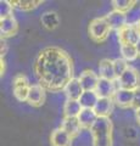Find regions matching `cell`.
I'll list each match as a JSON object with an SVG mask.
<instances>
[{
	"instance_id": "6da1fadb",
	"label": "cell",
	"mask_w": 140,
	"mask_h": 146,
	"mask_svg": "<svg viewBox=\"0 0 140 146\" xmlns=\"http://www.w3.org/2000/svg\"><path fill=\"white\" fill-rule=\"evenodd\" d=\"M34 73L45 90L57 93L64 90L66 84L73 78V65L65 50L57 46H48L35 58Z\"/></svg>"
},
{
	"instance_id": "7a4b0ae2",
	"label": "cell",
	"mask_w": 140,
	"mask_h": 146,
	"mask_svg": "<svg viewBox=\"0 0 140 146\" xmlns=\"http://www.w3.org/2000/svg\"><path fill=\"white\" fill-rule=\"evenodd\" d=\"M113 125L110 117H98L96 122L90 128L93 146H112Z\"/></svg>"
},
{
	"instance_id": "3957f363",
	"label": "cell",
	"mask_w": 140,
	"mask_h": 146,
	"mask_svg": "<svg viewBox=\"0 0 140 146\" xmlns=\"http://www.w3.org/2000/svg\"><path fill=\"white\" fill-rule=\"evenodd\" d=\"M111 33V28L108 26L105 16L104 17H98L90 22L89 25V35L94 42L96 43H102L108 38Z\"/></svg>"
},
{
	"instance_id": "277c9868",
	"label": "cell",
	"mask_w": 140,
	"mask_h": 146,
	"mask_svg": "<svg viewBox=\"0 0 140 146\" xmlns=\"http://www.w3.org/2000/svg\"><path fill=\"white\" fill-rule=\"evenodd\" d=\"M31 89V84L28 78L22 74V73H19L13 77L12 79V93L13 96L16 98L17 101L20 102H27V98H28V93Z\"/></svg>"
},
{
	"instance_id": "5b68a950",
	"label": "cell",
	"mask_w": 140,
	"mask_h": 146,
	"mask_svg": "<svg viewBox=\"0 0 140 146\" xmlns=\"http://www.w3.org/2000/svg\"><path fill=\"white\" fill-rule=\"evenodd\" d=\"M140 77H139V72L135 70L134 67L129 66V68L122 74L119 78L116 79V84L118 89H125V90H135L140 86L139 84Z\"/></svg>"
},
{
	"instance_id": "8992f818",
	"label": "cell",
	"mask_w": 140,
	"mask_h": 146,
	"mask_svg": "<svg viewBox=\"0 0 140 146\" xmlns=\"http://www.w3.org/2000/svg\"><path fill=\"white\" fill-rule=\"evenodd\" d=\"M119 45H137L140 39V29L138 26H129L123 27L119 32H117Z\"/></svg>"
},
{
	"instance_id": "52a82bcc",
	"label": "cell",
	"mask_w": 140,
	"mask_h": 146,
	"mask_svg": "<svg viewBox=\"0 0 140 146\" xmlns=\"http://www.w3.org/2000/svg\"><path fill=\"white\" fill-rule=\"evenodd\" d=\"M105 18H106L108 26H110L111 31L119 32L123 27L127 26V15L124 12L112 10L105 16Z\"/></svg>"
},
{
	"instance_id": "ba28073f",
	"label": "cell",
	"mask_w": 140,
	"mask_h": 146,
	"mask_svg": "<svg viewBox=\"0 0 140 146\" xmlns=\"http://www.w3.org/2000/svg\"><path fill=\"white\" fill-rule=\"evenodd\" d=\"M78 79L80 82V84H82L84 91H95L100 77L92 70H85L80 73Z\"/></svg>"
},
{
	"instance_id": "9c48e42d",
	"label": "cell",
	"mask_w": 140,
	"mask_h": 146,
	"mask_svg": "<svg viewBox=\"0 0 140 146\" xmlns=\"http://www.w3.org/2000/svg\"><path fill=\"white\" fill-rule=\"evenodd\" d=\"M45 101V89L39 83L32 84L28 93V98H27V102L33 107L42 106Z\"/></svg>"
},
{
	"instance_id": "30bf717a",
	"label": "cell",
	"mask_w": 140,
	"mask_h": 146,
	"mask_svg": "<svg viewBox=\"0 0 140 146\" xmlns=\"http://www.w3.org/2000/svg\"><path fill=\"white\" fill-rule=\"evenodd\" d=\"M65 93L66 100H79L84 93V89L78 78H72L62 90Z\"/></svg>"
},
{
	"instance_id": "8fae6325",
	"label": "cell",
	"mask_w": 140,
	"mask_h": 146,
	"mask_svg": "<svg viewBox=\"0 0 140 146\" xmlns=\"http://www.w3.org/2000/svg\"><path fill=\"white\" fill-rule=\"evenodd\" d=\"M117 88L116 82L107 80V79H99V83L96 86V94L99 95V98H106V99H113V95L116 93Z\"/></svg>"
},
{
	"instance_id": "7c38bea8",
	"label": "cell",
	"mask_w": 140,
	"mask_h": 146,
	"mask_svg": "<svg viewBox=\"0 0 140 146\" xmlns=\"http://www.w3.org/2000/svg\"><path fill=\"white\" fill-rule=\"evenodd\" d=\"M19 29V23H17L16 18L13 16L0 18V33H1V38L6 39L7 36H12L17 33Z\"/></svg>"
},
{
	"instance_id": "4fadbf2b",
	"label": "cell",
	"mask_w": 140,
	"mask_h": 146,
	"mask_svg": "<svg viewBox=\"0 0 140 146\" xmlns=\"http://www.w3.org/2000/svg\"><path fill=\"white\" fill-rule=\"evenodd\" d=\"M134 99V91L133 90H125V89H117L113 95V102L122 108L132 107Z\"/></svg>"
},
{
	"instance_id": "5bb4252c",
	"label": "cell",
	"mask_w": 140,
	"mask_h": 146,
	"mask_svg": "<svg viewBox=\"0 0 140 146\" xmlns=\"http://www.w3.org/2000/svg\"><path fill=\"white\" fill-rule=\"evenodd\" d=\"M99 77L102 79L116 82L117 77L115 73V68H113V60L104 58V60L99 62Z\"/></svg>"
},
{
	"instance_id": "9a60e30c",
	"label": "cell",
	"mask_w": 140,
	"mask_h": 146,
	"mask_svg": "<svg viewBox=\"0 0 140 146\" xmlns=\"http://www.w3.org/2000/svg\"><path fill=\"white\" fill-rule=\"evenodd\" d=\"M72 140H73V138L67 134L62 128H57L50 135L51 146H71Z\"/></svg>"
},
{
	"instance_id": "2e32d148",
	"label": "cell",
	"mask_w": 140,
	"mask_h": 146,
	"mask_svg": "<svg viewBox=\"0 0 140 146\" xmlns=\"http://www.w3.org/2000/svg\"><path fill=\"white\" fill-rule=\"evenodd\" d=\"M60 128H62V129H64L68 135H71L72 138L78 136L80 130H82V127H80L78 118H73V117H64Z\"/></svg>"
},
{
	"instance_id": "e0dca14e",
	"label": "cell",
	"mask_w": 140,
	"mask_h": 146,
	"mask_svg": "<svg viewBox=\"0 0 140 146\" xmlns=\"http://www.w3.org/2000/svg\"><path fill=\"white\" fill-rule=\"evenodd\" d=\"M98 115L96 112L94 111V108H83L82 112L79 113V116L77 117L78 121L80 123V127L82 129H89L93 127V124L96 122L98 119Z\"/></svg>"
},
{
	"instance_id": "ac0fdd59",
	"label": "cell",
	"mask_w": 140,
	"mask_h": 146,
	"mask_svg": "<svg viewBox=\"0 0 140 146\" xmlns=\"http://www.w3.org/2000/svg\"><path fill=\"white\" fill-rule=\"evenodd\" d=\"M113 99H106L100 98L98 104L94 107V111L96 112L99 117H108L111 115L112 110H113Z\"/></svg>"
},
{
	"instance_id": "d6986e66",
	"label": "cell",
	"mask_w": 140,
	"mask_h": 146,
	"mask_svg": "<svg viewBox=\"0 0 140 146\" xmlns=\"http://www.w3.org/2000/svg\"><path fill=\"white\" fill-rule=\"evenodd\" d=\"M40 21H42V25L44 28H46L49 31H52L58 27L60 25V17L56 12L54 11H46L44 12L42 17H40Z\"/></svg>"
},
{
	"instance_id": "ffe728a7",
	"label": "cell",
	"mask_w": 140,
	"mask_h": 146,
	"mask_svg": "<svg viewBox=\"0 0 140 146\" xmlns=\"http://www.w3.org/2000/svg\"><path fill=\"white\" fill-rule=\"evenodd\" d=\"M82 105L79 100H66L64 105V116L65 117H73L77 118L82 112Z\"/></svg>"
},
{
	"instance_id": "44dd1931",
	"label": "cell",
	"mask_w": 140,
	"mask_h": 146,
	"mask_svg": "<svg viewBox=\"0 0 140 146\" xmlns=\"http://www.w3.org/2000/svg\"><path fill=\"white\" fill-rule=\"evenodd\" d=\"M99 95L96 91H84L83 95L79 99V102L83 108H94L99 101Z\"/></svg>"
},
{
	"instance_id": "7402d4cb",
	"label": "cell",
	"mask_w": 140,
	"mask_h": 146,
	"mask_svg": "<svg viewBox=\"0 0 140 146\" xmlns=\"http://www.w3.org/2000/svg\"><path fill=\"white\" fill-rule=\"evenodd\" d=\"M119 52L121 57L124 58L127 62H133L139 57L135 45H119Z\"/></svg>"
},
{
	"instance_id": "603a6c76",
	"label": "cell",
	"mask_w": 140,
	"mask_h": 146,
	"mask_svg": "<svg viewBox=\"0 0 140 146\" xmlns=\"http://www.w3.org/2000/svg\"><path fill=\"white\" fill-rule=\"evenodd\" d=\"M12 6L19 9V10H22V11H31L33 10V9L38 7L42 1L40 0H37V1H34V0H12L11 1Z\"/></svg>"
},
{
	"instance_id": "cb8c5ba5",
	"label": "cell",
	"mask_w": 140,
	"mask_h": 146,
	"mask_svg": "<svg viewBox=\"0 0 140 146\" xmlns=\"http://www.w3.org/2000/svg\"><path fill=\"white\" fill-rule=\"evenodd\" d=\"M125 15H127V25L138 26L140 23V3H135V5Z\"/></svg>"
},
{
	"instance_id": "d4e9b609",
	"label": "cell",
	"mask_w": 140,
	"mask_h": 146,
	"mask_svg": "<svg viewBox=\"0 0 140 146\" xmlns=\"http://www.w3.org/2000/svg\"><path fill=\"white\" fill-rule=\"evenodd\" d=\"M135 3L137 1H133V0H113L112 6H113V10L127 13L135 5Z\"/></svg>"
},
{
	"instance_id": "484cf974",
	"label": "cell",
	"mask_w": 140,
	"mask_h": 146,
	"mask_svg": "<svg viewBox=\"0 0 140 146\" xmlns=\"http://www.w3.org/2000/svg\"><path fill=\"white\" fill-rule=\"evenodd\" d=\"M113 68H115V73H116V77L119 78V77L123 74L129 68V63L122 57H117L113 60Z\"/></svg>"
},
{
	"instance_id": "4316f807",
	"label": "cell",
	"mask_w": 140,
	"mask_h": 146,
	"mask_svg": "<svg viewBox=\"0 0 140 146\" xmlns=\"http://www.w3.org/2000/svg\"><path fill=\"white\" fill-rule=\"evenodd\" d=\"M12 9L13 6L11 1H7V0L0 1V18L12 16Z\"/></svg>"
},
{
	"instance_id": "83f0119b",
	"label": "cell",
	"mask_w": 140,
	"mask_h": 146,
	"mask_svg": "<svg viewBox=\"0 0 140 146\" xmlns=\"http://www.w3.org/2000/svg\"><path fill=\"white\" fill-rule=\"evenodd\" d=\"M132 107L134 110L140 108V86H138V88L134 90V99H133Z\"/></svg>"
},
{
	"instance_id": "f1b7e54d",
	"label": "cell",
	"mask_w": 140,
	"mask_h": 146,
	"mask_svg": "<svg viewBox=\"0 0 140 146\" xmlns=\"http://www.w3.org/2000/svg\"><path fill=\"white\" fill-rule=\"evenodd\" d=\"M7 49H9V46H7L6 39L1 38V40H0V54H1V58H3V57L6 55V52H7Z\"/></svg>"
},
{
	"instance_id": "f546056e",
	"label": "cell",
	"mask_w": 140,
	"mask_h": 146,
	"mask_svg": "<svg viewBox=\"0 0 140 146\" xmlns=\"http://www.w3.org/2000/svg\"><path fill=\"white\" fill-rule=\"evenodd\" d=\"M135 117H137V121H138V123L140 124V108L135 110Z\"/></svg>"
},
{
	"instance_id": "4dcf8cb0",
	"label": "cell",
	"mask_w": 140,
	"mask_h": 146,
	"mask_svg": "<svg viewBox=\"0 0 140 146\" xmlns=\"http://www.w3.org/2000/svg\"><path fill=\"white\" fill-rule=\"evenodd\" d=\"M135 46H137V50H138V54H139V57H140V39H139V42L137 43V45H135Z\"/></svg>"
},
{
	"instance_id": "1f68e13d",
	"label": "cell",
	"mask_w": 140,
	"mask_h": 146,
	"mask_svg": "<svg viewBox=\"0 0 140 146\" xmlns=\"http://www.w3.org/2000/svg\"><path fill=\"white\" fill-rule=\"evenodd\" d=\"M1 74H4V61L1 58Z\"/></svg>"
},
{
	"instance_id": "d6a6232c",
	"label": "cell",
	"mask_w": 140,
	"mask_h": 146,
	"mask_svg": "<svg viewBox=\"0 0 140 146\" xmlns=\"http://www.w3.org/2000/svg\"><path fill=\"white\" fill-rule=\"evenodd\" d=\"M138 27H139V29H140V23H139V25H138Z\"/></svg>"
}]
</instances>
